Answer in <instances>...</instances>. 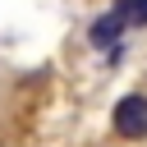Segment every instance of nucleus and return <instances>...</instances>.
Returning <instances> with one entry per match:
<instances>
[{
	"instance_id": "nucleus-1",
	"label": "nucleus",
	"mask_w": 147,
	"mask_h": 147,
	"mask_svg": "<svg viewBox=\"0 0 147 147\" xmlns=\"http://www.w3.org/2000/svg\"><path fill=\"white\" fill-rule=\"evenodd\" d=\"M110 129H115L119 138H147V96H142V92L119 96L115 110H110Z\"/></svg>"
},
{
	"instance_id": "nucleus-2",
	"label": "nucleus",
	"mask_w": 147,
	"mask_h": 147,
	"mask_svg": "<svg viewBox=\"0 0 147 147\" xmlns=\"http://www.w3.org/2000/svg\"><path fill=\"white\" fill-rule=\"evenodd\" d=\"M119 28H124V18H119L115 9H110V14H101V18L92 23V46H96V51H106V46L119 37Z\"/></svg>"
}]
</instances>
